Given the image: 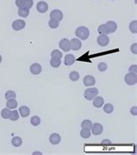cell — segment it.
Segmentation results:
<instances>
[{"instance_id":"obj_14","label":"cell","mask_w":137,"mask_h":155,"mask_svg":"<svg viewBox=\"0 0 137 155\" xmlns=\"http://www.w3.org/2000/svg\"><path fill=\"white\" fill-rule=\"evenodd\" d=\"M83 84L86 86H92L96 84V79L93 76L91 75H87L83 79Z\"/></svg>"},{"instance_id":"obj_7","label":"cell","mask_w":137,"mask_h":155,"mask_svg":"<svg viewBox=\"0 0 137 155\" xmlns=\"http://www.w3.org/2000/svg\"><path fill=\"white\" fill-rule=\"evenodd\" d=\"M91 130H92V134L94 135H100V134H102L103 127H102V125L100 123H96V124L92 125Z\"/></svg>"},{"instance_id":"obj_3","label":"cell","mask_w":137,"mask_h":155,"mask_svg":"<svg viewBox=\"0 0 137 155\" xmlns=\"http://www.w3.org/2000/svg\"><path fill=\"white\" fill-rule=\"evenodd\" d=\"M16 5L18 8L31 9L33 6V0H16Z\"/></svg>"},{"instance_id":"obj_23","label":"cell","mask_w":137,"mask_h":155,"mask_svg":"<svg viewBox=\"0 0 137 155\" xmlns=\"http://www.w3.org/2000/svg\"><path fill=\"white\" fill-rule=\"evenodd\" d=\"M81 137L82 139H88L91 135V132L88 129H85V128H82L81 132H80Z\"/></svg>"},{"instance_id":"obj_22","label":"cell","mask_w":137,"mask_h":155,"mask_svg":"<svg viewBox=\"0 0 137 155\" xmlns=\"http://www.w3.org/2000/svg\"><path fill=\"white\" fill-rule=\"evenodd\" d=\"M11 111L9 109V108H4L3 110H2V112H1V116H2V118L3 119H10V117H11Z\"/></svg>"},{"instance_id":"obj_2","label":"cell","mask_w":137,"mask_h":155,"mask_svg":"<svg viewBox=\"0 0 137 155\" xmlns=\"http://www.w3.org/2000/svg\"><path fill=\"white\" fill-rule=\"evenodd\" d=\"M98 89L96 87H92V88H88L87 90H85L84 92V98L87 100H93V99L98 95Z\"/></svg>"},{"instance_id":"obj_15","label":"cell","mask_w":137,"mask_h":155,"mask_svg":"<svg viewBox=\"0 0 137 155\" xmlns=\"http://www.w3.org/2000/svg\"><path fill=\"white\" fill-rule=\"evenodd\" d=\"M105 25H107V28L109 33H113L117 30V25L115 21H108Z\"/></svg>"},{"instance_id":"obj_37","label":"cell","mask_w":137,"mask_h":155,"mask_svg":"<svg viewBox=\"0 0 137 155\" xmlns=\"http://www.w3.org/2000/svg\"><path fill=\"white\" fill-rule=\"evenodd\" d=\"M131 52L134 53V54H136L137 53V43H134L131 46Z\"/></svg>"},{"instance_id":"obj_41","label":"cell","mask_w":137,"mask_h":155,"mask_svg":"<svg viewBox=\"0 0 137 155\" xmlns=\"http://www.w3.org/2000/svg\"><path fill=\"white\" fill-rule=\"evenodd\" d=\"M1 62H2V56L0 55V63H1Z\"/></svg>"},{"instance_id":"obj_34","label":"cell","mask_w":137,"mask_h":155,"mask_svg":"<svg viewBox=\"0 0 137 155\" xmlns=\"http://www.w3.org/2000/svg\"><path fill=\"white\" fill-rule=\"evenodd\" d=\"M51 58H63V53L59 50H54L51 52Z\"/></svg>"},{"instance_id":"obj_20","label":"cell","mask_w":137,"mask_h":155,"mask_svg":"<svg viewBox=\"0 0 137 155\" xmlns=\"http://www.w3.org/2000/svg\"><path fill=\"white\" fill-rule=\"evenodd\" d=\"M61 63H62V62H61V58H51V62H50L51 65L52 66L53 68H57V67H59Z\"/></svg>"},{"instance_id":"obj_10","label":"cell","mask_w":137,"mask_h":155,"mask_svg":"<svg viewBox=\"0 0 137 155\" xmlns=\"http://www.w3.org/2000/svg\"><path fill=\"white\" fill-rule=\"evenodd\" d=\"M97 43L100 46H107L109 43V38L107 35H100L97 38Z\"/></svg>"},{"instance_id":"obj_29","label":"cell","mask_w":137,"mask_h":155,"mask_svg":"<svg viewBox=\"0 0 137 155\" xmlns=\"http://www.w3.org/2000/svg\"><path fill=\"white\" fill-rule=\"evenodd\" d=\"M129 30L132 33H136L137 32V21L134 20L132 21L129 25Z\"/></svg>"},{"instance_id":"obj_40","label":"cell","mask_w":137,"mask_h":155,"mask_svg":"<svg viewBox=\"0 0 137 155\" xmlns=\"http://www.w3.org/2000/svg\"><path fill=\"white\" fill-rule=\"evenodd\" d=\"M32 154H33V155H36V154H42V153H41V152H34Z\"/></svg>"},{"instance_id":"obj_12","label":"cell","mask_w":137,"mask_h":155,"mask_svg":"<svg viewBox=\"0 0 137 155\" xmlns=\"http://www.w3.org/2000/svg\"><path fill=\"white\" fill-rule=\"evenodd\" d=\"M51 19H55L57 21H61L63 17V14L60 10H53L51 12Z\"/></svg>"},{"instance_id":"obj_27","label":"cell","mask_w":137,"mask_h":155,"mask_svg":"<svg viewBox=\"0 0 137 155\" xmlns=\"http://www.w3.org/2000/svg\"><path fill=\"white\" fill-rule=\"evenodd\" d=\"M19 118V113H18V111H17L16 109L11 111V117L10 119L11 121H17Z\"/></svg>"},{"instance_id":"obj_8","label":"cell","mask_w":137,"mask_h":155,"mask_svg":"<svg viewBox=\"0 0 137 155\" xmlns=\"http://www.w3.org/2000/svg\"><path fill=\"white\" fill-rule=\"evenodd\" d=\"M48 9H49V5L46 2H44V1H40L37 5V10L40 13H45L48 11Z\"/></svg>"},{"instance_id":"obj_35","label":"cell","mask_w":137,"mask_h":155,"mask_svg":"<svg viewBox=\"0 0 137 155\" xmlns=\"http://www.w3.org/2000/svg\"><path fill=\"white\" fill-rule=\"evenodd\" d=\"M97 67H98V70H99L100 72H105V71L107 70V68H108V65H107L106 63L102 62V63H100V64H98Z\"/></svg>"},{"instance_id":"obj_21","label":"cell","mask_w":137,"mask_h":155,"mask_svg":"<svg viewBox=\"0 0 137 155\" xmlns=\"http://www.w3.org/2000/svg\"><path fill=\"white\" fill-rule=\"evenodd\" d=\"M30 14V10L27 8H19L18 9V15L21 17H27Z\"/></svg>"},{"instance_id":"obj_11","label":"cell","mask_w":137,"mask_h":155,"mask_svg":"<svg viewBox=\"0 0 137 155\" xmlns=\"http://www.w3.org/2000/svg\"><path fill=\"white\" fill-rule=\"evenodd\" d=\"M30 71L32 74L34 75H38L42 72V66L41 64H37V63H34L31 65L30 67Z\"/></svg>"},{"instance_id":"obj_33","label":"cell","mask_w":137,"mask_h":155,"mask_svg":"<svg viewBox=\"0 0 137 155\" xmlns=\"http://www.w3.org/2000/svg\"><path fill=\"white\" fill-rule=\"evenodd\" d=\"M16 93H15V92H13V91H7L6 93H5V98L6 99H16Z\"/></svg>"},{"instance_id":"obj_28","label":"cell","mask_w":137,"mask_h":155,"mask_svg":"<svg viewBox=\"0 0 137 155\" xmlns=\"http://www.w3.org/2000/svg\"><path fill=\"white\" fill-rule=\"evenodd\" d=\"M103 111L106 113H108V114H109V113H113V111H114V106H113V105H111V104H106L105 105H104V107H103Z\"/></svg>"},{"instance_id":"obj_25","label":"cell","mask_w":137,"mask_h":155,"mask_svg":"<svg viewBox=\"0 0 137 155\" xmlns=\"http://www.w3.org/2000/svg\"><path fill=\"white\" fill-rule=\"evenodd\" d=\"M97 31H98V32H99L101 35H107V34L109 33V32H108V28H107V25H106L105 24L101 25L98 27Z\"/></svg>"},{"instance_id":"obj_24","label":"cell","mask_w":137,"mask_h":155,"mask_svg":"<svg viewBox=\"0 0 137 155\" xmlns=\"http://www.w3.org/2000/svg\"><path fill=\"white\" fill-rule=\"evenodd\" d=\"M11 144H12V146H15V147H18V146H20L22 144H23V140H22V139L20 138V137H14L12 140H11Z\"/></svg>"},{"instance_id":"obj_5","label":"cell","mask_w":137,"mask_h":155,"mask_svg":"<svg viewBox=\"0 0 137 155\" xmlns=\"http://www.w3.org/2000/svg\"><path fill=\"white\" fill-rule=\"evenodd\" d=\"M59 47L63 52H68L71 49L70 48V41L68 39H67V38H63L59 42Z\"/></svg>"},{"instance_id":"obj_38","label":"cell","mask_w":137,"mask_h":155,"mask_svg":"<svg viewBox=\"0 0 137 155\" xmlns=\"http://www.w3.org/2000/svg\"><path fill=\"white\" fill-rule=\"evenodd\" d=\"M130 113H131V114H132V115L136 116V115H137V107H136V106L132 107V108H131V110H130Z\"/></svg>"},{"instance_id":"obj_16","label":"cell","mask_w":137,"mask_h":155,"mask_svg":"<svg viewBox=\"0 0 137 155\" xmlns=\"http://www.w3.org/2000/svg\"><path fill=\"white\" fill-rule=\"evenodd\" d=\"M93 105H94V106L96 107V108H101V107L104 105V99H103V98L99 97V96H96V97L93 99Z\"/></svg>"},{"instance_id":"obj_9","label":"cell","mask_w":137,"mask_h":155,"mask_svg":"<svg viewBox=\"0 0 137 155\" xmlns=\"http://www.w3.org/2000/svg\"><path fill=\"white\" fill-rule=\"evenodd\" d=\"M82 47V42L80 39L77 38H72L70 40V48L73 51H78Z\"/></svg>"},{"instance_id":"obj_36","label":"cell","mask_w":137,"mask_h":155,"mask_svg":"<svg viewBox=\"0 0 137 155\" xmlns=\"http://www.w3.org/2000/svg\"><path fill=\"white\" fill-rule=\"evenodd\" d=\"M129 72H134V73H136L137 72V65L136 64H133L129 67Z\"/></svg>"},{"instance_id":"obj_13","label":"cell","mask_w":137,"mask_h":155,"mask_svg":"<svg viewBox=\"0 0 137 155\" xmlns=\"http://www.w3.org/2000/svg\"><path fill=\"white\" fill-rule=\"evenodd\" d=\"M18 112L20 113V115L23 117V118H26L30 115L31 113V110L28 106L26 105H23V106H20L19 107V110H18Z\"/></svg>"},{"instance_id":"obj_17","label":"cell","mask_w":137,"mask_h":155,"mask_svg":"<svg viewBox=\"0 0 137 155\" xmlns=\"http://www.w3.org/2000/svg\"><path fill=\"white\" fill-rule=\"evenodd\" d=\"M75 56L72 54H67L64 58V64L68 66V65H72L75 63Z\"/></svg>"},{"instance_id":"obj_1","label":"cell","mask_w":137,"mask_h":155,"mask_svg":"<svg viewBox=\"0 0 137 155\" xmlns=\"http://www.w3.org/2000/svg\"><path fill=\"white\" fill-rule=\"evenodd\" d=\"M76 36L82 39V40H86L89 37V30L85 27V26H80L76 30Z\"/></svg>"},{"instance_id":"obj_30","label":"cell","mask_w":137,"mask_h":155,"mask_svg":"<svg viewBox=\"0 0 137 155\" xmlns=\"http://www.w3.org/2000/svg\"><path fill=\"white\" fill-rule=\"evenodd\" d=\"M80 78V75L76 71H73L70 73V79L71 81H77Z\"/></svg>"},{"instance_id":"obj_39","label":"cell","mask_w":137,"mask_h":155,"mask_svg":"<svg viewBox=\"0 0 137 155\" xmlns=\"http://www.w3.org/2000/svg\"><path fill=\"white\" fill-rule=\"evenodd\" d=\"M102 145H105V146H110V145H112V143H111V141L109 140H103L102 141Z\"/></svg>"},{"instance_id":"obj_32","label":"cell","mask_w":137,"mask_h":155,"mask_svg":"<svg viewBox=\"0 0 137 155\" xmlns=\"http://www.w3.org/2000/svg\"><path fill=\"white\" fill-rule=\"evenodd\" d=\"M49 26L51 28V29H56L59 26V21H57L55 19H50L49 21Z\"/></svg>"},{"instance_id":"obj_31","label":"cell","mask_w":137,"mask_h":155,"mask_svg":"<svg viewBox=\"0 0 137 155\" xmlns=\"http://www.w3.org/2000/svg\"><path fill=\"white\" fill-rule=\"evenodd\" d=\"M31 125H34V126H37V125H40V123H41V119H40V118H39L38 116H33V117L31 119Z\"/></svg>"},{"instance_id":"obj_6","label":"cell","mask_w":137,"mask_h":155,"mask_svg":"<svg viewBox=\"0 0 137 155\" xmlns=\"http://www.w3.org/2000/svg\"><path fill=\"white\" fill-rule=\"evenodd\" d=\"M25 27V22L22 19L15 20L12 23V29L14 31H21Z\"/></svg>"},{"instance_id":"obj_4","label":"cell","mask_w":137,"mask_h":155,"mask_svg":"<svg viewBox=\"0 0 137 155\" xmlns=\"http://www.w3.org/2000/svg\"><path fill=\"white\" fill-rule=\"evenodd\" d=\"M124 80H125L126 84L128 85H135L136 82H137V76H136V73L129 72V73L126 74Z\"/></svg>"},{"instance_id":"obj_18","label":"cell","mask_w":137,"mask_h":155,"mask_svg":"<svg viewBox=\"0 0 137 155\" xmlns=\"http://www.w3.org/2000/svg\"><path fill=\"white\" fill-rule=\"evenodd\" d=\"M50 142L52 144V145H57L60 143L61 141V136L58 134H52L51 136H50Z\"/></svg>"},{"instance_id":"obj_19","label":"cell","mask_w":137,"mask_h":155,"mask_svg":"<svg viewBox=\"0 0 137 155\" xmlns=\"http://www.w3.org/2000/svg\"><path fill=\"white\" fill-rule=\"evenodd\" d=\"M6 106H7V108H9V109H16V108L17 107V101L16 100V99H7Z\"/></svg>"},{"instance_id":"obj_26","label":"cell","mask_w":137,"mask_h":155,"mask_svg":"<svg viewBox=\"0 0 137 155\" xmlns=\"http://www.w3.org/2000/svg\"><path fill=\"white\" fill-rule=\"evenodd\" d=\"M92 125H93L92 122H91L89 119H85V120H83V121L82 122L81 126H82V128H85V129L90 130L91 127H92Z\"/></svg>"}]
</instances>
